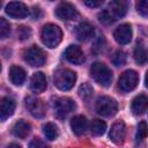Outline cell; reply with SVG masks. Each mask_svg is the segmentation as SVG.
Returning a JSON list of instances; mask_svg holds the SVG:
<instances>
[{"instance_id": "obj_33", "label": "cell", "mask_w": 148, "mask_h": 148, "mask_svg": "<svg viewBox=\"0 0 148 148\" xmlns=\"http://www.w3.org/2000/svg\"><path fill=\"white\" fill-rule=\"evenodd\" d=\"M84 3L88 6V7H91V8H94V7H99V6H102V3H103V1H90V0H87V1H84Z\"/></svg>"}, {"instance_id": "obj_8", "label": "cell", "mask_w": 148, "mask_h": 148, "mask_svg": "<svg viewBox=\"0 0 148 148\" xmlns=\"http://www.w3.org/2000/svg\"><path fill=\"white\" fill-rule=\"evenodd\" d=\"M25 106L28 111L35 117V118H43L45 116V104L40 98L29 96L25 98Z\"/></svg>"}, {"instance_id": "obj_1", "label": "cell", "mask_w": 148, "mask_h": 148, "mask_svg": "<svg viewBox=\"0 0 148 148\" xmlns=\"http://www.w3.org/2000/svg\"><path fill=\"white\" fill-rule=\"evenodd\" d=\"M54 86L60 90H69L76 82V73L68 68H59L53 75Z\"/></svg>"}, {"instance_id": "obj_18", "label": "cell", "mask_w": 148, "mask_h": 148, "mask_svg": "<svg viewBox=\"0 0 148 148\" xmlns=\"http://www.w3.org/2000/svg\"><path fill=\"white\" fill-rule=\"evenodd\" d=\"M88 127V121L86 119V117L83 116H75L74 118H72L71 120V128L73 131L74 134L76 135H82L86 133Z\"/></svg>"}, {"instance_id": "obj_25", "label": "cell", "mask_w": 148, "mask_h": 148, "mask_svg": "<svg viewBox=\"0 0 148 148\" xmlns=\"http://www.w3.org/2000/svg\"><path fill=\"white\" fill-rule=\"evenodd\" d=\"M92 92H94V89L89 84V83H83L80 86L79 88V96L83 99V101H89L92 96Z\"/></svg>"}, {"instance_id": "obj_3", "label": "cell", "mask_w": 148, "mask_h": 148, "mask_svg": "<svg viewBox=\"0 0 148 148\" xmlns=\"http://www.w3.org/2000/svg\"><path fill=\"white\" fill-rule=\"evenodd\" d=\"M92 79L102 87H109L112 82V72L103 62H94L90 68Z\"/></svg>"}, {"instance_id": "obj_11", "label": "cell", "mask_w": 148, "mask_h": 148, "mask_svg": "<svg viewBox=\"0 0 148 148\" xmlns=\"http://www.w3.org/2000/svg\"><path fill=\"white\" fill-rule=\"evenodd\" d=\"M113 37L116 39V42L120 45H126L131 42L132 39V28L130 24L124 23L120 24L113 32Z\"/></svg>"}, {"instance_id": "obj_20", "label": "cell", "mask_w": 148, "mask_h": 148, "mask_svg": "<svg viewBox=\"0 0 148 148\" xmlns=\"http://www.w3.org/2000/svg\"><path fill=\"white\" fill-rule=\"evenodd\" d=\"M30 130H31V126L29 123L24 121V120H18L16 121L14 125H13V128H12V132L13 134L18 138V139H24L28 136V134L30 133Z\"/></svg>"}, {"instance_id": "obj_13", "label": "cell", "mask_w": 148, "mask_h": 148, "mask_svg": "<svg viewBox=\"0 0 148 148\" xmlns=\"http://www.w3.org/2000/svg\"><path fill=\"white\" fill-rule=\"evenodd\" d=\"M65 57L69 62L74 65H80L84 61V54L82 50L76 45H69L65 51Z\"/></svg>"}, {"instance_id": "obj_27", "label": "cell", "mask_w": 148, "mask_h": 148, "mask_svg": "<svg viewBox=\"0 0 148 148\" xmlns=\"http://www.w3.org/2000/svg\"><path fill=\"white\" fill-rule=\"evenodd\" d=\"M10 34V24L9 22H7L6 18L0 17V36L1 38H7Z\"/></svg>"}, {"instance_id": "obj_34", "label": "cell", "mask_w": 148, "mask_h": 148, "mask_svg": "<svg viewBox=\"0 0 148 148\" xmlns=\"http://www.w3.org/2000/svg\"><path fill=\"white\" fill-rule=\"evenodd\" d=\"M7 148H21V146H20V145H17V143H10Z\"/></svg>"}, {"instance_id": "obj_12", "label": "cell", "mask_w": 148, "mask_h": 148, "mask_svg": "<svg viewBox=\"0 0 148 148\" xmlns=\"http://www.w3.org/2000/svg\"><path fill=\"white\" fill-rule=\"evenodd\" d=\"M125 134H126V127H125V124L124 121L119 120L117 123H114L110 130V139L117 143V145H120L124 142V139H125Z\"/></svg>"}, {"instance_id": "obj_29", "label": "cell", "mask_w": 148, "mask_h": 148, "mask_svg": "<svg viewBox=\"0 0 148 148\" xmlns=\"http://www.w3.org/2000/svg\"><path fill=\"white\" fill-rule=\"evenodd\" d=\"M98 20L103 23V24H111L113 23L116 20L112 17V15L110 14V12L108 9H104L102 10L99 14H98Z\"/></svg>"}, {"instance_id": "obj_21", "label": "cell", "mask_w": 148, "mask_h": 148, "mask_svg": "<svg viewBox=\"0 0 148 148\" xmlns=\"http://www.w3.org/2000/svg\"><path fill=\"white\" fill-rule=\"evenodd\" d=\"M9 79L13 84L15 86H22L24 80H25V72L22 67L20 66H12L9 69Z\"/></svg>"}, {"instance_id": "obj_14", "label": "cell", "mask_w": 148, "mask_h": 148, "mask_svg": "<svg viewBox=\"0 0 148 148\" xmlns=\"http://www.w3.org/2000/svg\"><path fill=\"white\" fill-rule=\"evenodd\" d=\"M15 111V101L10 97H3L0 103V118L5 121Z\"/></svg>"}, {"instance_id": "obj_7", "label": "cell", "mask_w": 148, "mask_h": 148, "mask_svg": "<svg viewBox=\"0 0 148 148\" xmlns=\"http://www.w3.org/2000/svg\"><path fill=\"white\" fill-rule=\"evenodd\" d=\"M76 108L74 101L69 97H59L54 102V110L56 114L59 118H66L72 111H74Z\"/></svg>"}, {"instance_id": "obj_2", "label": "cell", "mask_w": 148, "mask_h": 148, "mask_svg": "<svg viewBox=\"0 0 148 148\" xmlns=\"http://www.w3.org/2000/svg\"><path fill=\"white\" fill-rule=\"evenodd\" d=\"M40 37H42V42L47 47L53 49L60 44V42L62 39V31L58 25L49 23L43 27Z\"/></svg>"}, {"instance_id": "obj_24", "label": "cell", "mask_w": 148, "mask_h": 148, "mask_svg": "<svg viewBox=\"0 0 148 148\" xmlns=\"http://www.w3.org/2000/svg\"><path fill=\"white\" fill-rule=\"evenodd\" d=\"M43 132H44V135L46 136V139L49 140H56L59 135V131H58V127L53 124V123H46L44 126H43Z\"/></svg>"}, {"instance_id": "obj_5", "label": "cell", "mask_w": 148, "mask_h": 148, "mask_svg": "<svg viewBox=\"0 0 148 148\" xmlns=\"http://www.w3.org/2000/svg\"><path fill=\"white\" fill-rule=\"evenodd\" d=\"M23 59L25 62H28L30 66L32 67H39V66H43L46 61V54L45 52L36 46V45H32L30 46L29 49H27L23 53Z\"/></svg>"}, {"instance_id": "obj_9", "label": "cell", "mask_w": 148, "mask_h": 148, "mask_svg": "<svg viewBox=\"0 0 148 148\" xmlns=\"http://www.w3.org/2000/svg\"><path fill=\"white\" fill-rule=\"evenodd\" d=\"M6 14L9 15L12 18L15 20H21L24 18L28 15V8L23 2L20 1H12L6 6L5 9Z\"/></svg>"}, {"instance_id": "obj_6", "label": "cell", "mask_w": 148, "mask_h": 148, "mask_svg": "<svg viewBox=\"0 0 148 148\" xmlns=\"http://www.w3.org/2000/svg\"><path fill=\"white\" fill-rule=\"evenodd\" d=\"M138 83H139V75L133 69L125 71L120 75L119 81H118V86H119L120 90L124 92H130V91L134 90L136 88Z\"/></svg>"}, {"instance_id": "obj_26", "label": "cell", "mask_w": 148, "mask_h": 148, "mask_svg": "<svg viewBox=\"0 0 148 148\" xmlns=\"http://www.w3.org/2000/svg\"><path fill=\"white\" fill-rule=\"evenodd\" d=\"M148 135V126L145 121H140L138 124V130H136V140L138 141H142L146 136Z\"/></svg>"}, {"instance_id": "obj_23", "label": "cell", "mask_w": 148, "mask_h": 148, "mask_svg": "<svg viewBox=\"0 0 148 148\" xmlns=\"http://www.w3.org/2000/svg\"><path fill=\"white\" fill-rule=\"evenodd\" d=\"M90 131L94 135H103L106 131L105 121H103L101 119H94L90 124Z\"/></svg>"}, {"instance_id": "obj_35", "label": "cell", "mask_w": 148, "mask_h": 148, "mask_svg": "<svg viewBox=\"0 0 148 148\" xmlns=\"http://www.w3.org/2000/svg\"><path fill=\"white\" fill-rule=\"evenodd\" d=\"M145 84H146V87L148 88V72H147V74H146V77H145Z\"/></svg>"}, {"instance_id": "obj_16", "label": "cell", "mask_w": 148, "mask_h": 148, "mask_svg": "<svg viewBox=\"0 0 148 148\" xmlns=\"http://www.w3.org/2000/svg\"><path fill=\"white\" fill-rule=\"evenodd\" d=\"M131 109L134 114H142L148 109V97L143 94L138 95L136 97L133 98Z\"/></svg>"}, {"instance_id": "obj_10", "label": "cell", "mask_w": 148, "mask_h": 148, "mask_svg": "<svg viewBox=\"0 0 148 148\" xmlns=\"http://www.w3.org/2000/svg\"><path fill=\"white\" fill-rule=\"evenodd\" d=\"M56 16L60 20H73L77 16V12H76V8L69 3V2H61L58 5V7L56 8V12H54Z\"/></svg>"}, {"instance_id": "obj_28", "label": "cell", "mask_w": 148, "mask_h": 148, "mask_svg": "<svg viewBox=\"0 0 148 148\" xmlns=\"http://www.w3.org/2000/svg\"><path fill=\"white\" fill-rule=\"evenodd\" d=\"M111 60H112L113 65H116V66H123L125 64V61H126V54L123 51H120V50L119 51H116L113 53Z\"/></svg>"}, {"instance_id": "obj_30", "label": "cell", "mask_w": 148, "mask_h": 148, "mask_svg": "<svg viewBox=\"0 0 148 148\" xmlns=\"http://www.w3.org/2000/svg\"><path fill=\"white\" fill-rule=\"evenodd\" d=\"M136 12L142 16H148V0H141L138 1L136 5Z\"/></svg>"}, {"instance_id": "obj_17", "label": "cell", "mask_w": 148, "mask_h": 148, "mask_svg": "<svg viewBox=\"0 0 148 148\" xmlns=\"http://www.w3.org/2000/svg\"><path fill=\"white\" fill-rule=\"evenodd\" d=\"M30 88L35 92H42L46 89V79L42 72L34 73L30 81Z\"/></svg>"}, {"instance_id": "obj_31", "label": "cell", "mask_w": 148, "mask_h": 148, "mask_svg": "<svg viewBox=\"0 0 148 148\" xmlns=\"http://www.w3.org/2000/svg\"><path fill=\"white\" fill-rule=\"evenodd\" d=\"M17 35H18L20 39L24 40V39H27V38L30 37V35H31V30H30L29 28L24 27V25H21V27H18V29H17Z\"/></svg>"}, {"instance_id": "obj_22", "label": "cell", "mask_w": 148, "mask_h": 148, "mask_svg": "<svg viewBox=\"0 0 148 148\" xmlns=\"http://www.w3.org/2000/svg\"><path fill=\"white\" fill-rule=\"evenodd\" d=\"M134 60L139 64V65H145L147 61H148V54H147V51L146 49L141 45V44H138L136 47L134 49Z\"/></svg>"}, {"instance_id": "obj_15", "label": "cell", "mask_w": 148, "mask_h": 148, "mask_svg": "<svg viewBox=\"0 0 148 148\" xmlns=\"http://www.w3.org/2000/svg\"><path fill=\"white\" fill-rule=\"evenodd\" d=\"M110 14L112 15V17L114 20H118L120 17H123L125 14H126V10H127V6L124 1L121 0H116V1H111L109 7L106 8Z\"/></svg>"}, {"instance_id": "obj_32", "label": "cell", "mask_w": 148, "mask_h": 148, "mask_svg": "<svg viewBox=\"0 0 148 148\" xmlns=\"http://www.w3.org/2000/svg\"><path fill=\"white\" fill-rule=\"evenodd\" d=\"M29 148H50L44 141H42L40 139H34L30 145H29Z\"/></svg>"}, {"instance_id": "obj_4", "label": "cell", "mask_w": 148, "mask_h": 148, "mask_svg": "<svg viewBox=\"0 0 148 148\" xmlns=\"http://www.w3.org/2000/svg\"><path fill=\"white\" fill-rule=\"evenodd\" d=\"M95 109L98 114L104 116V117H111L117 113L118 103L116 102V99L109 96H101L96 102Z\"/></svg>"}, {"instance_id": "obj_19", "label": "cell", "mask_w": 148, "mask_h": 148, "mask_svg": "<svg viewBox=\"0 0 148 148\" xmlns=\"http://www.w3.org/2000/svg\"><path fill=\"white\" fill-rule=\"evenodd\" d=\"M76 37L79 40H88L94 35V27L89 22H81L76 27Z\"/></svg>"}]
</instances>
